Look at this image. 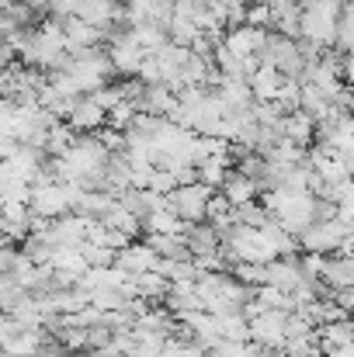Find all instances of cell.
<instances>
[{
  "label": "cell",
  "mask_w": 354,
  "mask_h": 357,
  "mask_svg": "<svg viewBox=\"0 0 354 357\" xmlns=\"http://www.w3.org/2000/svg\"><path fill=\"white\" fill-rule=\"evenodd\" d=\"M246 24L257 28V31H271V7H267L264 0L246 3Z\"/></svg>",
  "instance_id": "cell-27"
},
{
  "label": "cell",
  "mask_w": 354,
  "mask_h": 357,
  "mask_svg": "<svg viewBox=\"0 0 354 357\" xmlns=\"http://www.w3.org/2000/svg\"><path fill=\"white\" fill-rule=\"evenodd\" d=\"M219 195L226 198L230 208H239V205H246V202H257V184H253L250 177L236 174L233 167H230L226 177H223V184H219Z\"/></svg>",
  "instance_id": "cell-10"
},
{
  "label": "cell",
  "mask_w": 354,
  "mask_h": 357,
  "mask_svg": "<svg viewBox=\"0 0 354 357\" xmlns=\"http://www.w3.org/2000/svg\"><path fill=\"white\" fill-rule=\"evenodd\" d=\"M267 284L278 288V291H285V295H292L299 284H306L302 274H299L295 257H274V260L267 264Z\"/></svg>",
  "instance_id": "cell-9"
},
{
  "label": "cell",
  "mask_w": 354,
  "mask_h": 357,
  "mask_svg": "<svg viewBox=\"0 0 354 357\" xmlns=\"http://www.w3.org/2000/svg\"><path fill=\"white\" fill-rule=\"evenodd\" d=\"M278 132H281V139L295 142L299 149H309V146H313V119H309L306 112H299V108L288 112V115H281Z\"/></svg>",
  "instance_id": "cell-11"
},
{
  "label": "cell",
  "mask_w": 354,
  "mask_h": 357,
  "mask_svg": "<svg viewBox=\"0 0 354 357\" xmlns=\"http://www.w3.org/2000/svg\"><path fill=\"white\" fill-rule=\"evenodd\" d=\"M230 274H233L239 284H246V288H260V284H267V264H233Z\"/></svg>",
  "instance_id": "cell-22"
},
{
  "label": "cell",
  "mask_w": 354,
  "mask_h": 357,
  "mask_svg": "<svg viewBox=\"0 0 354 357\" xmlns=\"http://www.w3.org/2000/svg\"><path fill=\"white\" fill-rule=\"evenodd\" d=\"M135 112L149 119H167L174 112V94L167 87H142V94L135 98Z\"/></svg>",
  "instance_id": "cell-13"
},
{
  "label": "cell",
  "mask_w": 354,
  "mask_h": 357,
  "mask_svg": "<svg viewBox=\"0 0 354 357\" xmlns=\"http://www.w3.org/2000/svg\"><path fill=\"white\" fill-rule=\"evenodd\" d=\"M66 125L77 132V135H87V132H98V128H105V112L91 101V98H77V105L70 108V115H66Z\"/></svg>",
  "instance_id": "cell-8"
},
{
  "label": "cell",
  "mask_w": 354,
  "mask_h": 357,
  "mask_svg": "<svg viewBox=\"0 0 354 357\" xmlns=\"http://www.w3.org/2000/svg\"><path fill=\"white\" fill-rule=\"evenodd\" d=\"M49 267H52V271L77 274V278H84V271H87V264H84V257H80V246H52Z\"/></svg>",
  "instance_id": "cell-20"
},
{
  "label": "cell",
  "mask_w": 354,
  "mask_h": 357,
  "mask_svg": "<svg viewBox=\"0 0 354 357\" xmlns=\"http://www.w3.org/2000/svg\"><path fill=\"white\" fill-rule=\"evenodd\" d=\"M285 316L281 309H260L253 319H246V337L257 347H281L285 344Z\"/></svg>",
  "instance_id": "cell-3"
},
{
  "label": "cell",
  "mask_w": 354,
  "mask_h": 357,
  "mask_svg": "<svg viewBox=\"0 0 354 357\" xmlns=\"http://www.w3.org/2000/svg\"><path fill=\"white\" fill-rule=\"evenodd\" d=\"M348 344H354L351 319H341V323L316 326V347H320V354H323V351H330V347H348Z\"/></svg>",
  "instance_id": "cell-16"
},
{
  "label": "cell",
  "mask_w": 354,
  "mask_h": 357,
  "mask_svg": "<svg viewBox=\"0 0 354 357\" xmlns=\"http://www.w3.org/2000/svg\"><path fill=\"white\" fill-rule=\"evenodd\" d=\"M45 337H49L45 330H21V333L0 340V354L3 357H38L42 347L49 344Z\"/></svg>",
  "instance_id": "cell-7"
},
{
  "label": "cell",
  "mask_w": 354,
  "mask_h": 357,
  "mask_svg": "<svg viewBox=\"0 0 354 357\" xmlns=\"http://www.w3.org/2000/svg\"><path fill=\"white\" fill-rule=\"evenodd\" d=\"M156 264H160V257L142 243V239H132L125 250H118L115 253V267L118 271H125L128 278L132 274H146V271H156Z\"/></svg>",
  "instance_id": "cell-5"
},
{
  "label": "cell",
  "mask_w": 354,
  "mask_h": 357,
  "mask_svg": "<svg viewBox=\"0 0 354 357\" xmlns=\"http://www.w3.org/2000/svg\"><path fill=\"white\" fill-rule=\"evenodd\" d=\"M132 119H135V108H132L128 101H118L115 108L105 115V125H108V128H115V132H125V128L132 125Z\"/></svg>",
  "instance_id": "cell-28"
},
{
  "label": "cell",
  "mask_w": 354,
  "mask_h": 357,
  "mask_svg": "<svg viewBox=\"0 0 354 357\" xmlns=\"http://www.w3.org/2000/svg\"><path fill=\"white\" fill-rule=\"evenodd\" d=\"M128 38H132L142 52H156V49L167 45V31H163L160 24H153V21H139V24H132V28H128Z\"/></svg>",
  "instance_id": "cell-19"
},
{
  "label": "cell",
  "mask_w": 354,
  "mask_h": 357,
  "mask_svg": "<svg viewBox=\"0 0 354 357\" xmlns=\"http://www.w3.org/2000/svg\"><path fill=\"white\" fill-rule=\"evenodd\" d=\"M132 284H135V298L149 302V305H160L167 298V288L170 281H163L156 271H146V274H132Z\"/></svg>",
  "instance_id": "cell-15"
},
{
  "label": "cell",
  "mask_w": 354,
  "mask_h": 357,
  "mask_svg": "<svg viewBox=\"0 0 354 357\" xmlns=\"http://www.w3.org/2000/svg\"><path fill=\"white\" fill-rule=\"evenodd\" d=\"M28 212L38 215V219H49V222L59 219V215H66L70 205H66L63 184H38V188H31V195H28Z\"/></svg>",
  "instance_id": "cell-4"
},
{
  "label": "cell",
  "mask_w": 354,
  "mask_h": 357,
  "mask_svg": "<svg viewBox=\"0 0 354 357\" xmlns=\"http://www.w3.org/2000/svg\"><path fill=\"white\" fill-rule=\"evenodd\" d=\"M184 243H188V253H191V257H202V253H216V250H219V236H216V229H212L209 222L188 226Z\"/></svg>",
  "instance_id": "cell-17"
},
{
  "label": "cell",
  "mask_w": 354,
  "mask_h": 357,
  "mask_svg": "<svg viewBox=\"0 0 354 357\" xmlns=\"http://www.w3.org/2000/svg\"><path fill=\"white\" fill-rule=\"evenodd\" d=\"M264 35L267 31H257L250 24H239V28H226L223 31V49L236 56V59H246V56H257L260 45H264Z\"/></svg>",
  "instance_id": "cell-6"
},
{
  "label": "cell",
  "mask_w": 354,
  "mask_h": 357,
  "mask_svg": "<svg viewBox=\"0 0 354 357\" xmlns=\"http://www.w3.org/2000/svg\"><path fill=\"white\" fill-rule=\"evenodd\" d=\"M281 84H285V77H281L274 66H257V70L246 77V87H250V98H253V101H274Z\"/></svg>",
  "instance_id": "cell-12"
},
{
  "label": "cell",
  "mask_w": 354,
  "mask_h": 357,
  "mask_svg": "<svg viewBox=\"0 0 354 357\" xmlns=\"http://www.w3.org/2000/svg\"><path fill=\"white\" fill-rule=\"evenodd\" d=\"M233 219H236V226H250V229H257V226H264L271 215L260 208V202H246V205L233 208Z\"/></svg>",
  "instance_id": "cell-24"
},
{
  "label": "cell",
  "mask_w": 354,
  "mask_h": 357,
  "mask_svg": "<svg viewBox=\"0 0 354 357\" xmlns=\"http://www.w3.org/2000/svg\"><path fill=\"white\" fill-rule=\"evenodd\" d=\"M230 212V205H226V198L219 195V191H212L209 195V202H205V222H216L219 215H226Z\"/></svg>",
  "instance_id": "cell-30"
},
{
  "label": "cell",
  "mask_w": 354,
  "mask_h": 357,
  "mask_svg": "<svg viewBox=\"0 0 354 357\" xmlns=\"http://www.w3.org/2000/svg\"><path fill=\"white\" fill-rule=\"evenodd\" d=\"M101 222H105L108 229H118V233H125L128 239H135L139 233H142V229H139V222H135V219H132V215H128V212H125L121 205H118V198H115V205H112V208L105 212V219H101Z\"/></svg>",
  "instance_id": "cell-21"
},
{
  "label": "cell",
  "mask_w": 354,
  "mask_h": 357,
  "mask_svg": "<svg viewBox=\"0 0 354 357\" xmlns=\"http://www.w3.org/2000/svg\"><path fill=\"white\" fill-rule=\"evenodd\" d=\"M177 184H174V177L163 170V167H153L149 170V181H146V191H153V195H160V198H167L170 191H174Z\"/></svg>",
  "instance_id": "cell-29"
},
{
  "label": "cell",
  "mask_w": 354,
  "mask_h": 357,
  "mask_svg": "<svg viewBox=\"0 0 354 357\" xmlns=\"http://www.w3.org/2000/svg\"><path fill=\"white\" fill-rule=\"evenodd\" d=\"M209 188L205 184H184V188H174L163 202L167 208L184 222V226H195V222H205V202H209Z\"/></svg>",
  "instance_id": "cell-2"
},
{
  "label": "cell",
  "mask_w": 354,
  "mask_h": 357,
  "mask_svg": "<svg viewBox=\"0 0 354 357\" xmlns=\"http://www.w3.org/2000/svg\"><path fill=\"white\" fill-rule=\"evenodd\" d=\"M80 257L87 267H112L115 264V253L105 246H94V243H80Z\"/></svg>",
  "instance_id": "cell-25"
},
{
  "label": "cell",
  "mask_w": 354,
  "mask_h": 357,
  "mask_svg": "<svg viewBox=\"0 0 354 357\" xmlns=\"http://www.w3.org/2000/svg\"><path fill=\"white\" fill-rule=\"evenodd\" d=\"M142 243L160 257V260H191V253H188V243L184 236H142Z\"/></svg>",
  "instance_id": "cell-18"
},
{
  "label": "cell",
  "mask_w": 354,
  "mask_h": 357,
  "mask_svg": "<svg viewBox=\"0 0 354 357\" xmlns=\"http://www.w3.org/2000/svg\"><path fill=\"white\" fill-rule=\"evenodd\" d=\"M87 98H91V101H94V105H98L105 115L115 108L118 101H125V94H121V84H105L101 91H94V94H87Z\"/></svg>",
  "instance_id": "cell-26"
},
{
  "label": "cell",
  "mask_w": 354,
  "mask_h": 357,
  "mask_svg": "<svg viewBox=\"0 0 354 357\" xmlns=\"http://www.w3.org/2000/svg\"><path fill=\"white\" fill-rule=\"evenodd\" d=\"M348 236H351V229L341 226L337 219H330V222H313L309 229H302V233L295 236V246H299L302 253L330 257V253H337V246H341Z\"/></svg>",
  "instance_id": "cell-1"
},
{
  "label": "cell",
  "mask_w": 354,
  "mask_h": 357,
  "mask_svg": "<svg viewBox=\"0 0 354 357\" xmlns=\"http://www.w3.org/2000/svg\"><path fill=\"white\" fill-rule=\"evenodd\" d=\"M327 288H354V260L351 257H341V253H330L323 260V278H320Z\"/></svg>",
  "instance_id": "cell-14"
},
{
  "label": "cell",
  "mask_w": 354,
  "mask_h": 357,
  "mask_svg": "<svg viewBox=\"0 0 354 357\" xmlns=\"http://www.w3.org/2000/svg\"><path fill=\"white\" fill-rule=\"evenodd\" d=\"M209 354L212 357H253L257 354V344H250V340H216L209 347Z\"/></svg>",
  "instance_id": "cell-23"
}]
</instances>
